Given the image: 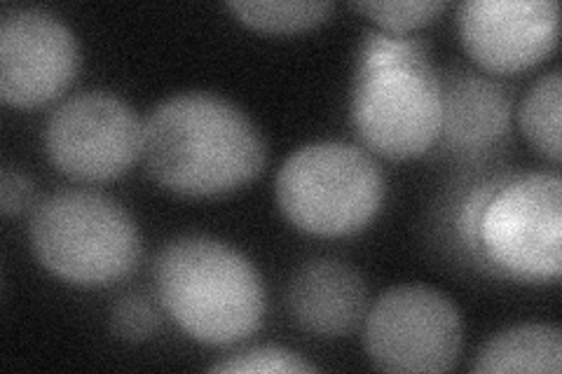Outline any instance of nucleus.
<instances>
[{
  "label": "nucleus",
  "mask_w": 562,
  "mask_h": 374,
  "mask_svg": "<svg viewBox=\"0 0 562 374\" xmlns=\"http://www.w3.org/2000/svg\"><path fill=\"white\" fill-rule=\"evenodd\" d=\"M157 302L192 340L231 347L251 337L266 318V286L235 246L204 235L167 241L155 256Z\"/></svg>",
  "instance_id": "20e7f679"
},
{
  "label": "nucleus",
  "mask_w": 562,
  "mask_h": 374,
  "mask_svg": "<svg viewBox=\"0 0 562 374\" xmlns=\"http://www.w3.org/2000/svg\"><path fill=\"white\" fill-rule=\"evenodd\" d=\"M160 311L144 293L120 297L111 309V328L125 342H144L160 328Z\"/></svg>",
  "instance_id": "a211bd4d"
},
{
  "label": "nucleus",
  "mask_w": 562,
  "mask_h": 374,
  "mask_svg": "<svg viewBox=\"0 0 562 374\" xmlns=\"http://www.w3.org/2000/svg\"><path fill=\"white\" fill-rule=\"evenodd\" d=\"M45 152L64 175L105 183L127 173L146 146V122L111 92H80L61 101L45 124Z\"/></svg>",
  "instance_id": "6e6552de"
},
{
  "label": "nucleus",
  "mask_w": 562,
  "mask_h": 374,
  "mask_svg": "<svg viewBox=\"0 0 562 374\" xmlns=\"http://www.w3.org/2000/svg\"><path fill=\"white\" fill-rule=\"evenodd\" d=\"M266 159V138L251 117L218 94H173L146 120V171L157 185L183 197L233 192L251 183Z\"/></svg>",
  "instance_id": "f257e3e1"
},
{
  "label": "nucleus",
  "mask_w": 562,
  "mask_h": 374,
  "mask_svg": "<svg viewBox=\"0 0 562 374\" xmlns=\"http://www.w3.org/2000/svg\"><path fill=\"white\" fill-rule=\"evenodd\" d=\"M366 283L340 260H312L289 283V311L295 326L316 337H345L366 318Z\"/></svg>",
  "instance_id": "f8f14e48"
},
{
  "label": "nucleus",
  "mask_w": 562,
  "mask_h": 374,
  "mask_svg": "<svg viewBox=\"0 0 562 374\" xmlns=\"http://www.w3.org/2000/svg\"><path fill=\"white\" fill-rule=\"evenodd\" d=\"M351 8L371 16L384 31L408 33L434 22L446 10L443 0H368L351 3Z\"/></svg>",
  "instance_id": "dca6fc26"
},
{
  "label": "nucleus",
  "mask_w": 562,
  "mask_h": 374,
  "mask_svg": "<svg viewBox=\"0 0 562 374\" xmlns=\"http://www.w3.org/2000/svg\"><path fill=\"white\" fill-rule=\"evenodd\" d=\"M471 370L476 374H560L562 332L560 328L547 324H525L506 328L479 349Z\"/></svg>",
  "instance_id": "ddd939ff"
},
{
  "label": "nucleus",
  "mask_w": 562,
  "mask_h": 374,
  "mask_svg": "<svg viewBox=\"0 0 562 374\" xmlns=\"http://www.w3.org/2000/svg\"><path fill=\"white\" fill-rule=\"evenodd\" d=\"M227 10L256 31L295 33L322 24L333 5L326 0H233Z\"/></svg>",
  "instance_id": "2eb2a0df"
},
{
  "label": "nucleus",
  "mask_w": 562,
  "mask_h": 374,
  "mask_svg": "<svg viewBox=\"0 0 562 374\" xmlns=\"http://www.w3.org/2000/svg\"><path fill=\"white\" fill-rule=\"evenodd\" d=\"M31 251L49 274L85 288L125 279L140 260L130 211L97 190H57L33 206Z\"/></svg>",
  "instance_id": "39448f33"
},
{
  "label": "nucleus",
  "mask_w": 562,
  "mask_h": 374,
  "mask_svg": "<svg viewBox=\"0 0 562 374\" xmlns=\"http://www.w3.org/2000/svg\"><path fill=\"white\" fill-rule=\"evenodd\" d=\"M560 113H562V73L560 68L549 70L541 76L530 92L525 94L518 122L525 138L530 140L532 148L549 157L551 162H560Z\"/></svg>",
  "instance_id": "4468645a"
},
{
  "label": "nucleus",
  "mask_w": 562,
  "mask_h": 374,
  "mask_svg": "<svg viewBox=\"0 0 562 374\" xmlns=\"http://www.w3.org/2000/svg\"><path fill=\"white\" fill-rule=\"evenodd\" d=\"M384 192L375 157L342 140L297 148L281 165L274 183L286 220L316 237L357 235L380 213Z\"/></svg>",
  "instance_id": "423d86ee"
},
{
  "label": "nucleus",
  "mask_w": 562,
  "mask_h": 374,
  "mask_svg": "<svg viewBox=\"0 0 562 374\" xmlns=\"http://www.w3.org/2000/svg\"><path fill=\"white\" fill-rule=\"evenodd\" d=\"M443 122L436 146L460 157H476L502 144L512 129L514 99L487 76L462 70L441 78Z\"/></svg>",
  "instance_id": "9b49d317"
},
{
  "label": "nucleus",
  "mask_w": 562,
  "mask_h": 374,
  "mask_svg": "<svg viewBox=\"0 0 562 374\" xmlns=\"http://www.w3.org/2000/svg\"><path fill=\"white\" fill-rule=\"evenodd\" d=\"M462 342L460 309L446 293L422 283L382 293L363 318L366 353L384 372H448Z\"/></svg>",
  "instance_id": "0eeeda50"
},
{
  "label": "nucleus",
  "mask_w": 562,
  "mask_h": 374,
  "mask_svg": "<svg viewBox=\"0 0 562 374\" xmlns=\"http://www.w3.org/2000/svg\"><path fill=\"white\" fill-rule=\"evenodd\" d=\"M454 237L471 262L522 283L562 274V181L558 173L490 178L471 188L454 216Z\"/></svg>",
  "instance_id": "f03ea898"
},
{
  "label": "nucleus",
  "mask_w": 562,
  "mask_h": 374,
  "mask_svg": "<svg viewBox=\"0 0 562 374\" xmlns=\"http://www.w3.org/2000/svg\"><path fill=\"white\" fill-rule=\"evenodd\" d=\"M351 127L366 148L411 159L436 146L443 122V87L427 47L408 33L368 31L349 99Z\"/></svg>",
  "instance_id": "7ed1b4c3"
},
{
  "label": "nucleus",
  "mask_w": 562,
  "mask_h": 374,
  "mask_svg": "<svg viewBox=\"0 0 562 374\" xmlns=\"http://www.w3.org/2000/svg\"><path fill=\"white\" fill-rule=\"evenodd\" d=\"M80 70V45L57 14L10 10L0 20V99L38 109L59 99Z\"/></svg>",
  "instance_id": "1a4fd4ad"
},
{
  "label": "nucleus",
  "mask_w": 562,
  "mask_h": 374,
  "mask_svg": "<svg viewBox=\"0 0 562 374\" xmlns=\"http://www.w3.org/2000/svg\"><path fill=\"white\" fill-rule=\"evenodd\" d=\"M555 0H464L457 29L469 57L490 73H518L558 45Z\"/></svg>",
  "instance_id": "9d476101"
},
{
  "label": "nucleus",
  "mask_w": 562,
  "mask_h": 374,
  "mask_svg": "<svg viewBox=\"0 0 562 374\" xmlns=\"http://www.w3.org/2000/svg\"><path fill=\"white\" fill-rule=\"evenodd\" d=\"M211 372H316L319 367L281 347H251L237 351L209 367Z\"/></svg>",
  "instance_id": "f3484780"
},
{
  "label": "nucleus",
  "mask_w": 562,
  "mask_h": 374,
  "mask_svg": "<svg viewBox=\"0 0 562 374\" xmlns=\"http://www.w3.org/2000/svg\"><path fill=\"white\" fill-rule=\"evenodd\" d=\"M29 206H35V185L22 171L10 167L0 173V208L5 216H20Z\"/></svg>",
  "instance_id": "6ab92c4d"
}]
</instances>
